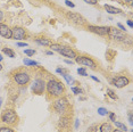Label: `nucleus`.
<instances>
[{
	"mask_svg": "<svg viewBox=\"0 0 133 132\" xmlns=\"http://www.w3.org/2000/svg\"><path fill=\"white\" fill-rule=\"evenodd\" d=\"M46 92L49 99H56L65 96L66 88L65 84L57 77H49L46 82Z\"/></svg>",
	"mask_w": 133,
	"mask_h": 132,
	"instance_id": "obj_1",
	"label": "nucleus"
},
{
	"mask_svg": "<svg viewBox=\"0 0 133 132\" xmlns=\"http://www.w3.org/2000/svg\"><path fill=\"white\" fill-rule=\"evenodd\" d=\"M71 103L68 101V99L63 96V97L56 98L52 100V109L55 110L57 114L62 115H67V114H72L71 113Z\"/></svg>",
	"mask_w": 133,
	"mask_h": 132,
	"instance_id": "obj_2",
	"label": "nucleus"
},
{
	"mask_svg": "<svg viewBox=\"0 0 133 132\" xmlns=\"http://www.w3.org/2000/svg\"><path fill=\"white\" fill-rule=\"evenodd\" d=\"M11 80L19 87H26L31 82V73L24 68H18L11 73Z\"/></svg>",
	"mask_w": 133,
	"mask_h": 132,
	"instance_id": "obj_3",
	"label": "nucleus"
},
{
	"mask_svg": "<svg viewBox=\"0 0 133 132\" xmlns=\"http://www.w3.org/2000/svg\"><path fill=\"white\" fill-rule=\"evenodd\" d=\"M0 122L8 127H14L18 123V115L13 108H6L0 115Z\"/></svg>",
	"mask_w": 133,
	"mask_h": 132,
	"instance_id": "obj_4",
	"label": "nucleus"
},
{
	"mask_svg": "<svg viewBox=\"0 0 133 132\" xmlns=\"http://www.w3.org/2000/svg\"><path fill=\"white\" fill-rule=\"evenodd\" d=\"M107 37L109 40L118 43H126V41H131V38L125 32H122L119 29L115 28V26H109V31H108Z\"/></svg>",
	"mask_w": 133,
	"mask_h": 132,
	"instance_id": "obj_5",
	"label": "nucleus"
},
{
	"mask_svg": "<svg viewBox=\"0 0 133 132\" xmlns=\"http://www.w3.org/2000/svg\"><path fill=\"white\" fill-rule=\"evenodd\" d=\"M75 63L84 67H89L91 70H97L98 68V64L92 57L88 56V55H77L75 57Z\"/></svg>",
	"mask_w": 133,
	"mask_h": 132,
	"instance_id": "obj_6",
	"label": "nucleus"
},
{
	"mask_svg": "<svg viewBox=\"0 0 133 132\" xmlns=\"http://www.w3.org/2000/svg\"><path fill=\"white\" fill-rule=\"evenodd\" d=\"M46 82L47 81L43 79V77H40V76H37L32 82V85H31V89H32V92L34 95H38V96H41L46 92Z\"/></svg>",
	"mask_w": 133,
	"mask_h": 132,
	"instance_id": "obj_7",
	"label": "nucleus"
},
{
	"mask_svg": "<svg viewBox=\"0 0 133 132\" xmlns=\"http://www.w3.org/2000/svg\"><path fill=\"white\" fill-rule=\"evenodd\" d=\"M66 15V18H67L71 23L75 24V25H78V26H84L87 25V19L84 18L81 14L78 13H71V11H66L65 13Z\"/></svg>",
	"mask_w": 133,
	"mask_h": 132,
	"instance_id": "obj_8",
	"label": "nucleus"
},
{
	"mask_svg": "<svg viewBox=\"0 0 133 132\" xmlns=\"http://www.w3.org/2000/svg\"><path fill=\"white\" fill-rule=\"evenodd\" d=\"M28 38H29L28 30H25L22 26H14V28H11V39L21 41V40H25Z\"/></svg>",
	"mask_w": 133,
	"mask_h": 132,
	"instance_id": "obj_9",
	"label": "nucleus"
},
{
	"mask_svg": "<svg viewBox=\"0 0 133 132\" xmlns=\"http://www.w3.org/2000/svg\"><path fill=\"white\" fill-rule=\"evenodd\" d=\"M131 83V79L126 75H117L111 79V84L116 87L117 89L125 88L126 85H129Z\"/></svg>",
	"mask_w": 133,
	"mask_h": 132,
	"instance_id": "obj_10",
	"label": "nucleus"
},
{
	"mask_svg": "<svg viewBox=\"0 0 133 132\" xmlns=\"http://www.w3.org/2000/svg\"><path fill=\"white\" fill-rule=\"evenodd\" d=\"M87 30L89 32L97 34L99 37H107L109 26H100V25H87Z\"/></svg>",
	"mask_w": 133,
	"mask_h": 132,
	"instance_id": "obj_11",
	"label": "nucleus"
},
{
	"mask_svg": "<svg viewBox=\"0 0 133 132\" xmlns=\"http://www.w3.org/2000/svg\"><path fill=\"white\" fill-rule=\"evenodd\" d=\"M72 125V114H67V115H62L58 121V128L62 130V132L68 131Z\"/></svg>",
	"mask_w": 133,
	"mask_h": 132,
	"instance_id": "obj_12",
	"label": "nucleus"
},
{
	"mask_svg": "<svg viewBox=\"0 0 133 132\" xmlns=\"http://www.w3.org/2000/svg\"><path fill=\"white\" fill-rule=\"evenodd\" d=\"M58 52L62 56L67 57V58H69V59H73V58H75V57L77 56L76 50L73 49L72 47H68V46H62V48L59 49Z\"/></svg>",
	"mask_w": 133,
	"mask_h": 132,
	"instance_id": "obj_13",
	"label": "nucleus"
},
{
	"mask_svg": "<svg viewBox=\"0 0 133 132\" xmlns=\"http://www.w3.org/2000/svg\"><path fill=\"white\" fill-rule=\"evenodd\" d=\"M0 35L4 39H11V28L6 23H0Z\"/></svg>",
	"mask_w": 133,
	"mask_h": 132,
	"instance_id": "obj_14",
	"label": "nucleus"
},
{
	"mask_svg": "<svg viewBox=\"0 0 133 132\" xmlns=\"http://www.w3.org/2000/svg\"><path fill=\"white\" fill-rule=\"evenodd\" d=\"M34 42L38 43L39 46L50 47L51 43H52V41H51V39L47 38V37H37V38H34Z\"/></svg>",
	"mask_w": 133,
	"mask_h": 132,
	"instance_id": "obj_15",
	"label": "nucleus"
},
{
	"mask_svg": "<svg viewBox=\"0 0 133 132\" xmlns=\"http://www.w3.org/2000/svg\"><path fill=\"white\" fill-rule=\"evenodd\" d=\"M104 8H105V10L107 11L108 14H111V15H119V14H122V10H121L119 8L114 7V6L105 5V6H104Z\"/></svg>",
	"mask_w": 133,
	"mask_h": 132,
	"instance_id": "obj_16",
	"label": "nucleus"
},
{
	"mask_svg": "<svg viewBox=\"0 0 133 132\" xmlns=\"http://www.w3.org/2000/svg\"><path fill=\"white\" fill-rule=\"evenodd\" d=\"M113 125H111V123L109 122H104L101 123L100 125H99V132H111L113 131Z\"/></svg>",
	"mask_w": 133,
	"mask_h": 132,
	"instance_id": "obj_17",
	"label": "nucleus"
},
{
	"mask_svg": "<svg viewBox=\"0 0 133 132\" xmlns=\"http://www.w3.org/2000/svg\"><path fill=\"white\" fill-rule=\"evenodd\" d=\"M2 52L5 55H7V57H10V58H14L15 57V51L11 48H8V47H4L2 48Z\"/></svg>",
	"mask_w": 133,
	"mask_h": 132,
	"instance_id": "obj_18",
	"label": "nucleus"
},
{
	"mask_svg": "<svg viewBox=\"0 0 133 132\" xmlns=\"http://www.w3.org/2000/svg\"><path fill=\"white\" fill-rule=\"evenodd\" d=\"M114 124H115V127H116V129H119V130H122L124 132L129 131V129H128V127H126L125 124H123V123H121V122H117L116 120L114 121Z\"/></svg>",
	"mask_w": 133,
	"mask_h": 132,
	"instance_id": "obj_19",
	"label": "nucleus"
},
{
	"mask_svg": "<svg viewBox=\"0 0 133 132\" xmlns=\"http://www.w3.org/2000/svg\"><path fill=\"white\" fill-rule=\"evenodd\" d=\"M23 63L25 66H38L39 63L35 62V61H31L30 58H24L23 59Z\"/></svg>",
	"mask_w": 133,
	"mask_h": 132,
	"instance_id": "obj_20",
	"label": "nucleus"
},
{
	"mask_svg": "<svg viewBox=\"0 0 133 132\" xmlns=\"http://www.w3.org/2000/svg\"><path fill=\"white\" fill-rule=\"evenodd\" d=\"M106 94H107V96H108L109 98L113 99V100H117V99H118V97H117V95L115 94L114 90H111V89H109V88L106 90Z\"/></svg>",
	"mask_w": 133,
	"mask_h": 132,
	"instance_id": "obj_21",
	"label": "nucleus"
},
{
	"mask_svg": "<svg viewBox=\"0 0 133 132\" xmlns=\"http://www.w3.org/2000/svg\"><path fill=\"white\" fill-rule=\"evenodd\" d=\"M0 132H16L13 129V127H8V125H2L0 127Z\"/></svg>",
	"mask_w": 133,
	"mask_h": 132,
	"instance_id": "obj_22",
	"label": "nucleus"
},
{
	"mask_svg": "<svg viewBox=\"0 0 133 132\" xmlns=\"http://www.w3.org/2000/svg\"><path fill=\"white\" fill-rule=\"evenodd\" d=\"M98 129H99V125L98 124H92L88 128L87 132H98Z\"/></svg>",
	"mask_w": 133,
	"mask_h": 132,
	"instance_id": "obj_23",
	"label": "nucleus"
},
{
	"mask_svg": "<svg viewBox=\"0 0 133 132\" xmlns=\"http://www.w3.org/2000/svg\"><path fill=\"white\" fill-rule=\"evenodd\" d=\"M108 110L106 109V108H104V107H99L98 108V114L99 115H101V116H106V115H108Z\"/></svg>",
	"mask_w": 133,
	"mask_h": 132,
	"instance_id": "obj_24",
	"label": "nucleus"
},
{
	"mask_svg": "<svg viewBox=\"0 0 133 132\" xmlns=\"http://www.w3.org/2000/svg\"><path fill=\"white\" fill-rule=\"evenodd\" d=\"M63 77H64V79L66 80V82H67V83H68V84H71V83H72V82H74L73 77H72L71 75H68V74H67V73H65V74H64V75H63Z\"/></svg>",
	"mask_w": 133,
	"mask_h": 132,
	"instance_id": "obj_25",
	"label": "nucleus"
},
{
	"mask_svg": "<svg viewBox=\"0 0 133 132\" xmlns=\"http://www.w3.org/2000/svg\"><path fill=\"white\" fill-rule=\"evenodd\" d=\"M77 73L80 74V75H82V76H88V73H87L85 67H80V68H77Z\"/></svg>",
	"mask_w": 133,
	"mask_h": 132,
	"instance_id": "obj_26",
	"label": "nucleus"
},
{
	"mask_svg": "<svg viewBox=\"0 0 133 132\" xmlns=\"http://www.w3.org/2000/svg\"><path fill=\"white\" fill-rule=\"evenodd\" d=\"M71 90L73 91L74 95H80V94H82V90L78 88V87H72Z\"/></svg>",
	"mask_w": 133,
	"mask_h": 132,
	"instance_id": "obj_27",
	"label": "nucleus"
},
{
	"mask_svg": "<svg viewBox=\"0 0 133 132\" xmlns=\"http://www.w3.org/2000/svg\"><path fill=\"white\" fill-rule=\"evenodd\" d=\"M24 54H25L26 56L31 57V56H33L35 54V50L34 49H25V50H24Z\"/></svg>",
	"mask_w": 133,
	"mask_h": 132,
	"instance_id": "obj_28",
	"label": "nucleus"
},
{
	"mask_svg": "<svg viewBox=\"0 0 133 132\" xmlns=\"http://www.w3.org/2000/svg\"><path fill=\"white\" fill-rule=\"evenodd\" d=\"M85 4L88 5H91V6H96V5H98V0H83Z\"/></svg>",
	"mask_w": 133,
	"mask_h": 132,
	"instance_id": "obj_29",
	"label": "nucleus"
},
{
	"mask_svg": "<svg viewBox=\"0 0 133 132\" xmlns=\"http://www.w3.org/2000/svg\"><path fill=\"white\" fill-rule=\"evenodd\" d=\"M116 28H117V29H119V30H121V31H122V32H125V33H126V29H125V26H124L123 24H121V23H117Z\"/></svg>",
	"mask_w": 133,
	"mask_h": 132,
	"instance_id": "obj_30",
	"label": "nucleus"
},
{
	"mask_svg": "<svg viewBox=\"0 0 133 132\" xmlns=\"http://www.w3.org/2000/svg\"><path fill=\"white\" fill-rule=\"evenodd\" d=\"M108 116H109V120L111 122H114L115 120H116V115H115V113H108Z\"/></svg>",
	"mask_w": 133,
	"mask_h": 132,
	"instance_id": "obj_31",
	"label": "nucleus"
},
{
	"mask_svg": "<svg viewBox=\"0 0 133 132\" xmlns=\"http://www.w3.org/2000/svg\"><path fill=\"white\" fill-rule=\"evenodd\" d=\"M65 4H66V6H68V7H71V8H74L75 7V5L71 1V0H65Z\"/></svg>",
	"mask_w": 133,
	"mask_h": 132,
	"instance_id": "obj_32",
	"label": "nucleus"
},
{
	"mask_svg": "<svg viewBox=\"0 0 133 132\" xmlns=\"http://www.w3.org/2000/svg\"><path fill=\"white\" fill-rule=\"evenodd\" d=\"M56 72H57L58 74H62V75H64V74L66 73V71H65V70H63V68H57Z\"/></svg>",
	"mask_w": 133,
	"mask_h": 132,
	"instance_id": "obj_33",
	"label": "nucleus"
},
{
	"mask_svg": "<svg viewBox=\"0 0 133 132\" xmlns=\"http://www.w3.org/2000/svg\"><path fill=\"white\" fill-rule=\"evenodd\" d=\"M4 18H5V14H4V11L0 10V23H2Z\"/></svg>",
	"mask_w": 133,
	"mask_h": 132,
	"instance_id": "obj_34",
	"label": "nucleus"
},
{
	"mask_svg": "<svg viewBox=\"0 0 133 132\" xmlns=\"http://www.w3.org/2000/svg\"><path fill=\"white\" fill-rule=\"evenodd\" d=\"M129 122H130V124H132V123H133V118H132V112H129Z\"/></svg>",
	"mask_w": 133,
	"mask_h": 132,
	"instance_id": "obj_35",
	"label": "nucleus"
},
{
	"mask_svg": "<svg viewBox=\"0 0 133 132\" xmlns=\"http://www.w3.org/2000/svg\"><path fill=\"white\" fill-rule=\"evenodd\" d=\"M17 46L18 47H26L28 46V43L26 42H17Z\"/></svg>",
	"mask_w": 133,
	"mask_h": 132,
	"instance_id": "obj_36",
	"label": "nucleus"
},
{
	"mask_svg": "<svg viewBox=\"0 0 133 132\" xmlns=\"http://www.w3.org/2000/svg\"><path fill=\"white\" fill-rule=\"evenodd\" d=\"M122 1V4H130V5H132L131 2H132V0H121Z\"/></svg>",
	"mask_w": 133,
	"mask_h": 132,
	"instance_id": "obj_37",
	"label": "nucleus"
},
{
	"mask_svg": "<svg viewBox=\"0 0 133 132\" xmlns=\"http://www.w3.org/2000/svg\"><path fill=\"white\" fill-rule=\"evenodd\" d=\"M65 63H66V64H68V65H72V64H74V62L72 61V59H71V61H69V59H66V61H65Z\"/></svg>",
	"mask_w": 133,
	"mask_h": 132,
	"instance_id": "obj_38",
	"label": "nucleus"
},
{
	"mask_svg": "<svg viewBox=\"0 0 133 132\" xmlns=\"http://www.w3.org/2000/svg\"><path fill=\"white\" fill-rule=\"evenodd\" d=\"M90 77H91V79L93 80V81H96V82H100V81H99V79H98V77H96V76H93V75H91V76H90Z\"/></svg>",
	"mask_w": 133,
	"mask_h": 132,
	"instance_id": "obj_39",
	"label": "nucleus"
},
{
	"mask_svg": "<svg viewBox=\"0 0 133 132\" xmlns=\"http://www.w3.org/2000/svg\"><path fill=\"white\" fill-rule=\"evenodd\" d=\"M128 25L130 26V28H133V22H132L131 19H129V21H128Z\"/></svg>",
	"mask_w": 133,
	"mask_h": 132,
	"instance_id": "obj_40",
	"label": "nucleus"
},
{
	"mask_svg": "<svg viewBox=\"0 0 133 132\" xmlns=\"http://www.w3.org/2000/svg\"><path fill=\"white\" fill-rule=\"evenodd\" d=\"M78 125H80V122H78V120H76V121H75V129H77Z\"/></svg>",
	"mask_w": 133,
	"mask_h": 132,
	"instance_id": "obj_41",
	"label": "nucleus"
},
{
	"mask_svg": "<svg viewBox=\"0 0 133 132\" xmlns=\"http://www.w3.org/2000/svg\"><path fill=\"white\" fill-rule=\"evenodd\" d=\"M111 132H124V131L119 130V129H113V131H111Z\"/></svg>",
	"mask_w": 133,
	"mask_h": 132,
	"instance_id": "obj_42",
	"label": "nucleus"
},
{
	"mask_svg": "<svg viewBox=\"0 0 133 132\" xmlns=\"http://www.w3.org/2000/svg\"><path fill=\"white\" fill-rule=\"evenodd\" d=\"M52 54H54V51H50V50H49V51H47V55H52Z\"/></svg>",
	"mask_w": 133,
	"mask_h": 132,
	"instance_id": "obj_43",
	"label": "nucleus"
},
{
	"mask_svg": "<svg viewBox=\"0 0 133 132\" xmlns=\"http://www.w3.org/2000/svg\"><path fill=\"white\" fill-rule=\"evenodd\" d=\"M1 71H2V65L0 64V72H1Z\"/></svg>",
	"mask_w": 133,
	"mask_h": 132,
	"instance_id": "obj_44",
	"label": "nucleus"
},
{
	"mask_svg": "<svg viewBox=\"0 0 133 132\" xmlns=\"http://www.w3.org/2000/svg\"><path fill=\"white\" fill-rule=\"evenodd\" d=\"M1 61H2V56L0 55V62H1Z\"/></svg>",
	"mask_w": 133,
	"mask_h": 132,
	"instance_id": "obj_45",
	"label": "nucleus"
},
{
	"mask_svg": "<svg viewBox=\"0 0 133 132\" xmlns=\"http://www.w3.org/2000/svg\"><path fill=\"white\" fill-rule=\"evenodd\" d=\"M1 101H2V99H0V106H1Z\"/></svg>",
	"mask_w": 133,
	"mask_h": 132,
	"instance_id": "obj_46",
	"label": "nucleus"
},
{
	"mask_svg": "<svg viewBox=\"0 0 133 132\" xmlns=\"http://www.w3.org/2000/svg\"><path fill=\"white\" fill-rule=\"evenodd\" d=\"M64 132H68V131H64Z\"/></svg>",
	"mask_w": 133,
	"mask_h": 132,
	"instance_id": "obj_47",
	"label": "nucleus"
}]
</instances>
